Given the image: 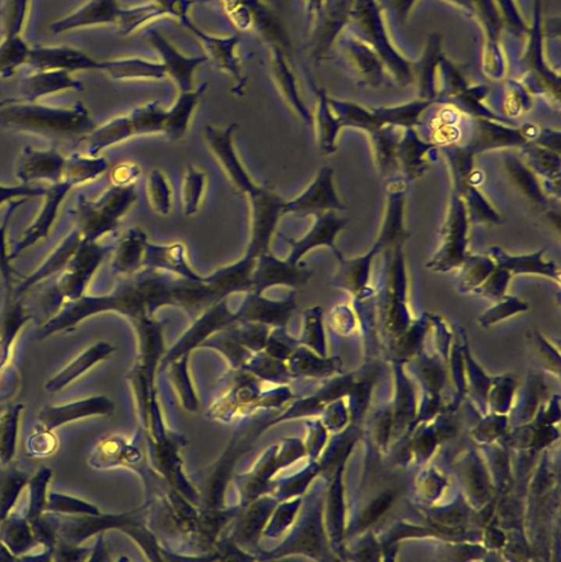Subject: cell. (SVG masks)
Instances as JSON below:
<instances>
[{
  "instance_id": "cell-1",
  "label": "cell",
  "mask_w": 561,
  "mask_h": 562,
  "mask_svg": "<svg viewBox=\"0 0 561 562\" xmlns=\"http://www.w3.org/2000/svg\"><path fill=\"white\" fill-rule=\"evenodd\" d=\"M217 301L205 279L189 280L143 267L137 273L121 277L109 295L76 299L43 329V333L48 335L74 327L81 320L102 311H117L140 319L164 306L193 310L211 306Z\"/></svg>"
},
{
  "instance_id": "cell-2",
  "label": "cell",
  "mask_w": 561,
  "mask_h": 562,
  "mask_svg": "<svg viewBox=\"0 0 561 562\" xmlns=\"http://www.w3.org/2000/svg\"><path fill=\"white\" fill-rule=\"evenodd\" d=\"M0 126L53 141H83L97 127L86 107L56 108L22 98L0 100Z\"/></svg>"
},
{
  "instance_id": "cell-3",
  "label": "cell",
  "mask_w": 561,
  "mask_h": 562,
  "mask_svg": "<svg viewBox=\"0 0 561 562\" xmlns=\"http://www.w3.org/2000/svg\"><path fill=\"white\" fill-rule=\"evenodd\" d=\"M134 185L114 186L95 202L83 201L78 206V222L85 242H96L107 233L115 232L120 219L137 201Z\"/></svg>"
},
{
  "instance_id": "cell-4",
  "label": "cell",
  "mask_w": 561,
  "mask_h": 562,
  "mask_svg": "<svg viewBox=\"0 0 561 562\" xmlns=\"http://www.w3.org/2000/svg\"><path fill=\"white\" fill-rule=\"evenodd\" d=\"M248 199L251 204V238L245 253L257 258L269 251L287 200L262 186Z\"/></svg>"
},
{
  "instance_id": "cell-5",
  "label": "cell",
  "mask_w": 561,
  "mask_h": 562,
  "mask_svg": "<svg viewBox=\"0 0 561 562\" xmlns=\"http://www.w3.org/2000/svg\"><path fill=\"white\" fill-rule=\"evenodd\" d=\"M232 24L241 31L258 29L269 44L286 49L288 39L282 26L266 6V0H221Z\"/></svg>"
},
{
  "instance_id": "cell-6",
  "label": "cell",
  "mask_w": 561,
  "mask_h": 562,
  "mask_svg": "<svg viewBox=\"0 0 561 562\" xmlns=\"http://www.w3.org/2000/svg\"><path fill=\"white\" fill-rule=\"evenodd\" d=\"M237 127L235 123L228 127L208 126L205 129V139L234 188L246 198H250L261 186L254 183L235 151L233 137Z\"/></svg>"
},
{
  "instance_id": "cell-7",
  "label": "cell",
  "mask_w": 561,
  "mask_h": 562,
  "mask_svg": "<svg viewBox=\"0 0 561 562\" xmlns=\"http://www.w3.org/2000/svg\"><path fill=\"white\" fill-rule=\"evenodd\" d=\"M183 26L192 32L201 43L208 62H211L218 70L226 72L237 81L233 93L238 96L243 95V89L248 80L243 75L242 62L239 55L240 37L209 35V33L198 28L192 19L185 22Z\"/></svg>"
},
{
  "instance_id": "cell-8",
  "label": "cell",
  "mask_w": 561,
  "mask_h": 562,
  "mask_svg": "<svg viewBox=\"0 0 561 562\" xmlns=\"http://www.w3.org/2000/svg\"><path fill=\"white\" fill-rule=\"evenodd\" d=\"M312 277L305 264L293 265L287 260H280L271 251L257 257L252 276V291L264 294L267 289L276 286L298 288L309 283Z\"/></svg>"
},
{
  "instance_id": "cell-9",
  "label": "cell",
  "mask_w": 561,
  "mask_h": 562,
  "mask_svg": "<svg viewBox=\"0 0 561 562\" xmlns=\"http://www.w3.org/2000/svg\"><path fill=\"white\" fill-rule=\"evenodd\" d=\"M344 209L336 195L332 168L322 167L306 190L295 199L286 201L284 216L290 213L301 217L316 216L318 213Z\"/></svg>"
},
{
  "instance_id": "cell-10",
  "label": "cell",
  "mask_w": 561,
  "mask_h": 562,
  "mask_svg": "<svg viewBox=\"0 0 561 562\" xmlns=\"http://www.w3.org/2000/svg\"><path fill=\"white\" fill-rule=\"evenodd\" d=\"M148 39L152 47L159 52L167 76H171L179 93L193 91L197 69L208 62L206 56H187L179 52L162 33L150 30Z\"/></svg>"
},
{
  "instance_id": "cell-11",
  "label": "cell",
  "mask_w": 561,
  "mask_h": 562,
  "mask_svg": "<svg viewBox=\"0 0 561 562\" xmlns=\"http://www.w3.org/2000/svg\"><path fill=\"white\" fill-rule=\"evenodd\" d=\"M111 249V246L85 241L77 247L69 269L62 278L61 289L65 296L73 300L81 298L89 279L92 278Z\"/></svg>"
},
{
  "instance_id": "cell-12",
  "label": "cell",
  "mask_w": 561,
  "mask_h": 562,
  "mask_svg": "<svg viewBox=\"0 0 561 562\" xmlns=\"http://www.w3.org/2000/svg\"><path fill=\"white\" fill-rule=\"evenodd\" d=\"M28 64L35 71H102V61L69 47L30 48Z\"/></svg>"
},
{
  "instance_id": "cell-13",
  "label": "cell",
  "mask_w": 561,
  "mask_h": 562,
  "mask_svg": "<svg viewBox=\"0 0 561 562\" xmlns=\"http://www.w3.org/2000/svg\"><path fill=\"white\" fill-rule=\"evenodd\" d=\"M310 231L299 240L286 239L290 245L287 261L293 265L301 264L311 250L320 246H328L336 256L341 254L335 246V238L345 228L347 221L336 216L335 211L318 213Z\"/></svg>"
},
{
  "instance_id": "cell-14",
  "label": "cell",
  "mask_w": 561,
  "mask_h": 562,
  "mask_svg": "<svg viewBox=\"0 0 561 562\" xmlns=\"http://www.w3.org/2000/svg\"><path fill=\"white\" fill-rule=\"evenodd\" d=\"M120 8L118 0H88L73 13L52 22L50 31L53 35H65L85 28L116 25Z\"/></svg>"
},
{
  "instance_id": "cell-15",
  "label": "cell",
  "mask_w": 561,
  "mask_h": 562,
  "mask_svg": "<svg viewBox=\"0 0 561 562\" xmlns=\"http://www.w3.org/2000/svg\"><path fill=\"white\" fill-rule=\"evenodd\" d=\"M256 260V257L245 253L239 261L220 267L205 277V283L218 301L233 294H240V292L248 294L252 291V276Z\"/></svg>"
},
{
  "instance_id": "cell-16",
  "label": "cell",
  "mask_w": 561,
  "mask_h": 562,
  "mask_svg": "<svg viewBox=\"0 0 561 562\" xmlns=\"http://www.w3.org/2000/svg\"><path fill=\"white\" fill-rule=\"evenodd\" d=\"M143 267L157 269L189 280L203 281L205 276L198 274L187 260L184 243L153 244L145 246Z\"/></svg>"
},
{
  "instance_id": "cell-17",
  "label": "cell",
  "mask_w": 561,
  "mask_h": 562,
  "mask_svg": "<svg viewBox=\"0 0 561 562\" xmlns=\"http://www.w3.org/2000/svg\"><path fill=\"white\" fill-rule=\"evenodd\" d=\"M296 308V292L284 300H271L263 294L248 292L235 319L258 321L266 323H284Z\"/></svg>"
},
{
  "instance_id": "cell-18",
  "label": "cell",
  "mask_w": 561,
  "mask_h": 562,
  "mask_svg": "<svg viewBox=\"0 0 561 562\" xmlns=\"http://www.w3.org/2000/svg\"><path fill=\"white\" fill-rule=\"evenodd\" d=\"M83 84L72 73L64 71H35L20 83L22 99L38 101L42 97L65 91H83Z\"/></svg>"
},
{
  "instance_id": "cell-19",
  "label": "cell",
  "mask_w": 561,
  "mask_h": 562,
  "mask_svg": "<svg viewBox=\"0 0 561 562\" xmlns=\"http://www.w3.org/2000/svg\"><path fill=\"white\" fill-rule=\"evenodd\" d=\"M65 161L55 150L37 152L26 149L18 166V178L22 182L50 181L61 183Z\"/></svg>"
},
{
  "instance_id": "cell-20",
  "label": "cell",
  "mask_w": 561,
  "mask_h": 562,
  "mask_svg": "<svg viewBox=\"0 0 561 562\" xmlns=\"http://www.w3.org/2000/svg\"><path fill=\"white\" fill-rule=\"evenodd\" d=\"M208 84L195 87L193 91L179 93L175 103L166 109L163 136L170 142H177L185 137L190 120H192L199 101L207 92Z\"/></svg>"
},
{
  "instance_id": "cell-21",
  "label": "cell",
  "mask_w": 561,
  "mask_h": 562,
  "mask_svg": "<svg viewBox=\"0 0 561 562\" xmlns=\"http://www.w3.org/2000/svg\"><path fill=\"white\" fill-rule=\"evenodd\" d=\"M115 81H162L167 76L162 62L141 58L102 61V71Z\"/></svg>"
},
{
  "instance_id": "cell-22",
  "label": "cell",
  "mask_w": 561,
  "mask_h": 562,
  "mask_svg": "<svg viewBox=\"0 0 561 562\" xmlns=\"http://www.w3.org/2000/svg\"><path fill=\"white\" fill-rule=\"evenodd\" d=\"M271 70L276 87L287 105L304 121L310 122V115L300 99L295 76L291 72L285 50L271 44Z\"/></svg>"
},
{
  "instance_id": "cell-23",
  "label": "cell",
  "mask_w": 561,
  "mask_h": 562,
  "mask_svg": "<svg viewBox=\"0 0 561 562\" xmlns=\"http://www.w3.org/2000/svg\"><path fill=\"white\" fill-rule=\"evenodd\" d=\"M148 235L140 228H132L119 242L111 268L120 277L130 276L143 268Z\"/></svg>"
},
{
  "instance_id": "cell-24",
  "label": "cell",
  "mask_w": 561,
  "mask_h": 562,
  "mask_svg": "<svg viewBox=\"0 0 561 562\" xmlns=\"http://www.w3.org/2000/svg\"><path fill=\"white\" fill-rule=\"evenodd\" d=\"M72 185V182L66 181L64 183L56 184L54 187L47 191L48 199L46 207H44L40 218L38 219L37 223H35V226H33L28 231V233H26L25 239L22 240L18 245L15 255H17L19 252L24 251L26 247L37 242L48 233L51 227L52 220L56 215V211H58L61 201Z\"/></svg>"
},
{
  "instance_id": "cell-25",
  "label": "cell",
  "mask_w": 561,
  "mask_h": 562,
  "mask_svg": "<svg viewBox=\"0 0 561 562\" xmlns=\"http://www.w3.org/2000/svg\"><path fill=\"white\" fill-rule=\"evenodd\" d=\"M136 137L129 115L110 120L103 127L96 128L86 139L89 143V153L98 154L109 146L116 145Z\"/></svg>"
},
{
  "instance_id": "cell-26",
  "label": "cell",
  "mask_w": 561,
  "mask_h": 562,
  "mask_svg": "<svg viewBox=\"0 0 561 562\" xmlns=\"http://www.w3.org/2000/svg\"><path fill=\"white\" fill-rule=\"evenodd\" d=\"M166 18L164 10L155 2L130 8H120L116 26L122 36L136 33L150 22Z\"/></svg>"
},
{
  "instance_id": "cell-27",
  "label": "cell",
  "mask_w": 561,
  "mask_h": 562,
  "mask_svg": "<svg viewBox=\"0 0 561 562\" xmlns=\"http://www.w3.org/2000/svg\"><path fill=\"white\" fill-rule=\"evenodd\" d=\"M129 117L136 137L163 134L166 109L159 101L134 108Z\"/></svg>"
},
{
  "instance_id": "cell-28",
  "label": "cell",
  "mask_w": 561,
  "mask_h": 562,
  "mask_svg": "<svg viewBox=\"0 0 561 562\" xmlns=\"http://www.w3.org/2000/svg\"><path fill=\"white\" fill-rule=\"evenodd\" d=\"M493 253L497 258V262L500 268L504 269L507 272H513L516 274L522 273H534V274H542L552 278H557L559 280V273L556 272V267L554 264H546L542 261V254H533L530 256H520V257H513L507 254H504L502 250H498L497 252L493 249Z\"/></svg>"
},
{
  "instance_id": "cell-29",
  "label": "cell",
  "mask_w": 561,
  "mask_h": 562,
  "mask_svg": "<svg viewBox=\"0 0 561 562\" xmlns=\"http://www.w3.org/2000/svg\"><path fill=\"white\" fill-rule=\"evenodd\" d=\"M30 47L24 39L3 36L0 41V77H13L22 65L28 64Z\"/></svg>"
},
{
  "instance_id": "cell-30",
  "label": "cell",
  "mask_w": 561,
  "mask_h": 562,
  "mask_svg": "<svg viewBox=\"0 0 561 562\" xmlns=\"http://www.w3.org/2000/svg\"><path fill=\"white\" fill-rule=\"evenodd\" d=\"M206 183L207 175L204 172L194 166L187 167L182 189L185 216L196 215L205 193Z\"/></svg>"
},
{
  "instance_id": "cell-31",
  "label": "cell",
  "mask_w": 561,
  "mask_h": 562,
  "mask_svg": "<svg viewBox=\"0 0 561 562\" xmlns=\"http://www.w3.org/2000/svg\"><path fill=\"white\" fill-rule=\"evenodd\" d=\"M370 256L372 255L358 258V260L354 261H345L342 255L339 254L338 258L341 262V268L338 275L334 277L333 284L336 287L351 291L361 289L366 283Z\"/></svg>"
},
{
  "instance_id": "cell-32",
  "label": "cell",
  "mask_w": 561,
  "mask_h": 562,
  "mask_svg": "<svg viewBox=\"0 0 561 562\" xmlns=\"http://www.w3.org/2000/svg\"><path fill=\"white\" fill-rule=\"evenodd\" d=\"M96 411V401L87 400L69 404V406L60 408H47L40 414V420L49 430L54 429L66 422L73 421L78 418L86 417Z\"/></svg>"
},
{
  "instance_id": "cell-33",
  "label": "cell",
  "mask_w": 561,
  "mask_h": 562,
  "mask_svg": "<svg viewBox=\"0 0 561 562\" xmlns=\"http://www.w3.org/2000/svg\"><path fill=\"white\" fill-rule=\"evenodd\" d=\"M148 197L150 204L160 216H167L172 207V189L165 175L153 170L148 179Z\"/></svg>"
},
{
  "instance_id": "cell-34",
  "label": "cell",
  "mask_w": 561,
  "mask_h": 562,
  "mask_svg": "<svg viewBox=\"0 0 561 562\" xmlns=\"http://www.w3.org/2000/svg\"><path fill=\"white\" fill-rule=\"evenodd\" d=\"M29 0H7L3 10V36L19 37L24 30Z\"/></svg>"
},
{
  "instance_id": "cell-35",
  "label": "cell",
  "mask_w": 561,
  "mask_h": 562,
  "mask_svg": "<svg viewBox=\"0 0 561 562\" xmlns=\"http://www.w3.org/2000/svg\"><path fill=\"white\" fill-rule=\"evenodd\" d=\"M100 354V347H94L92 350L87 351L81 357H78L76 361L67 366L62 373L53 378L47 388L50 391H58L69 385L76 377L80 376L85 370L91 366L96 359V356Z\"/></svg>"
},
{
  "instance_id": "cell-36",
  "label": "cell",
  "mask_w": 561,
  "mask_h": 562,
  "mask_svg": "<svg viewBox=\"0 0 561 562\" xmlns=\"http://www.w3.org/2000/svg\"><path fill=\"white\" fill-rule=\"evenodd\" d=\"M108 163L104 157H96V159H75L70 164V175L72 174V182L80 183L94 179L105 173Z\"/></svg>"
},
{
  "instance_id": "cell-37",
  "label": "cell",
  "mask_w": 561,
  "mask_h": 562,
  "mask_svg": "<svg viewBox=\"0 0 561 562\" xmlns=\"http://www.w3.org/2000/svg\"><path fill=\"white\" fill-rule=\"evenodd\" d=\"M154 2L164 10L166 17H172L184 25L190 19V9L204 0H154Z\"/></svg>"
},
{
  "instance_id": "cell-38",
  "label": "cell",
  "mask_w": 561,
  "mask_h": 562,
  "mask_svg": "<svg viewBox=\"0 0 561 562\" xmlns=\"http://www.w3.org/2000/svg\"><path fill=\"white\" fill-rule=\"evenodd\" d=\"M141 174L140 167L137 164L125 163L121 164L112 173L115 186H129L134 185Z\"/></svg>"
},
{
  "instance_id": "cell-39",
  "label": "cell",
  "mask_w": 561,
  "mask_h": 562,
  "mask_svg": "<svg viewBox=\"0 0 561 562\" xmlns=\"http://www.w3.org/2000/svg\"><path fill=\"white\" fill-rule=\"evenodd\" d=\"M47 191L48 190L41 187L32 188L28 186H22L9 188L0 186V204H3L4 201L14 197H33L47 195Z\"/></svg>"
},
{
  "instance_id": "cell-40",
  "label": "cell",
  "mask_w": 561,
  "mask_h": 562,
  "mask_svg": "<svg viewBox=\"0 0 561 562\" xmlns=\"http://www.w3.org/2000/svg\"><path fill=\"white\" fill-rule=\"evenodd\" d=\"M390 503L389 498L385 497V498H381L378 501H376L372 507H370L364 514V522L366 524H370L372 522H374L377 517L383 513L386 508L388 507V504Z\"/></svg>"
}]
</instances>
